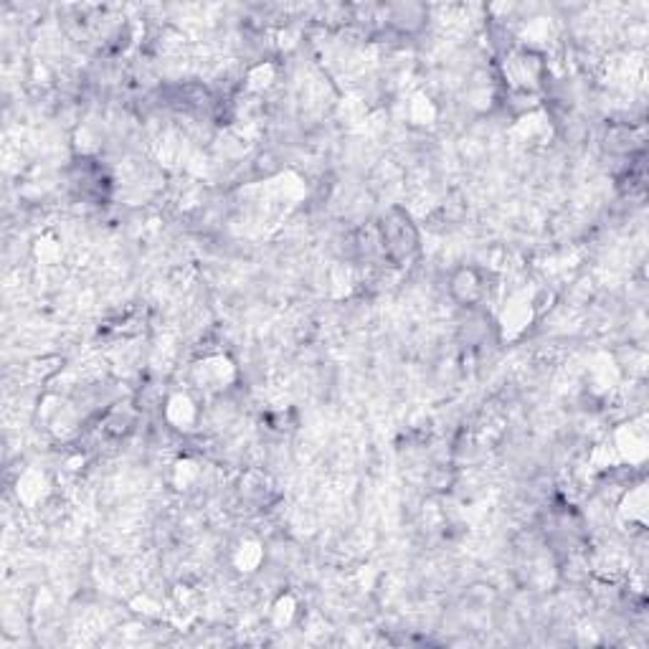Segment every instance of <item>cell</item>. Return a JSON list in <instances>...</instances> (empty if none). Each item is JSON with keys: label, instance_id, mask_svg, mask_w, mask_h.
I'll return each mask as SVG.
<instances>
[{"label": "cell", "instance_id": "cell-1", "mask_svg": "<svg viewBox=\"0 0 649 649\" xmlns=\"http://www.w3.org/2000/svg\"><path fill=\"white\" fill-rule=\"evenodd\" d=\"M378 236H381V249L393 262H404L419 249V231L409 213L401 208H391L378 224Z\"/></svg>", "mask_w": 649, "mask_h": 649}, {"label": "cell", "instance_id": "cell-2", "mask_svg": "<svg viewBox=\"0 0 649 649\" xmlns=\"http://www.w3.org/2000/svg\"><path fill=\"white\" fill-rule=\"evenodd\" d=\"M452 295L462 305H475L482 295H485V284L477 269H459L452 277Z\"/></svg>", "mask_w": 649, "mask_h": 649}]
</instances>
